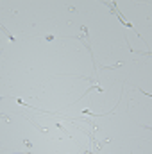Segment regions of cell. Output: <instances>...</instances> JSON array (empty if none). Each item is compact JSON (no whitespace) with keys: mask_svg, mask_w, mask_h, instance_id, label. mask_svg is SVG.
<instances>
[{"mask_svg":"<svg viewBox=\"0 0 152 154\" xmlns=\"http://www.w3.org/2000/svg\"><path fill=\"white\" fill-rule=\"evenodd\" d=\"M0 52H2V48H0Z\"/></svg>","mask_w":152,"mask_h":154,"instance_id":"obj_1","label":"cell"}]
</instances>
